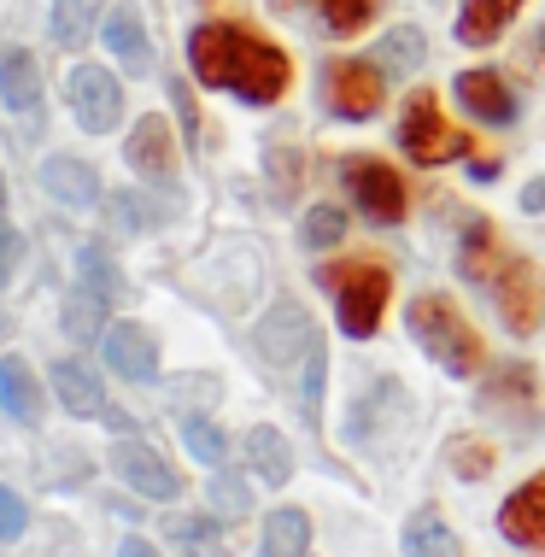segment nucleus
<instances>
[{"mask_svg": "<svg viewBox=\"0 0 545 557\" xmlns=\"http://www.w3.org/2000/svg\"><path fill=\"white\" fill-rule=\"evenodd\" d=\"M188 65L206 88H230L247 107H276L294 83V59L247 24H200L188 36Z\"/></svg>", "mask_w": 545, "mask_h": 557, "instance_id": "1", "label": "nucleus"}, {"mask_svg": "<svg viewBox=\"0 0 545 557\" xmlns=\"http://www.w3.org/2000/svg\"><path fill=\"white\" fill-rule=\"evenodd\" d=\"M463 276L469 282H487L498 318H505L510 335H534L545 323V276L534 259H522V252H505L498 247V230L487 218L469 223L463 230Z\"/></svg>", "mask_w": 545, "mask_h": 557, "instance_id": "2", "label": "nucleus"}, {"mask_svg": "<svg viewBox=\"0 0 545 557\" xmlns=\"http://www.w3.org/2000/svg\"><path fill=\"white\" fill-rule=\"evenodd\" d=\"M411 335H417V346H422V352H429L441 370H451V375H481L487 346H481L475 323L458 311V299H446V294H417V299H411Z\"/></svg>", "mask_w": 545, "mask_h": 557, "instance_id": "3", "label": "nucleus"}, {"mask_svg": "<svg viewBox=\"0 0 545 557\" xmlns=\"http://www.w3.org/2000/svg\"><path fill=\"white\" fill-rule=\"evenodd\" d=\"M329 294H335V311H340V329L352 341H370L382 329V311H387V294H393V270L382 259H340V264H323L317 270Z\"/></svg>", "mask_w": 545, "mask_h": 557, "instance_id": "4", "label": "nucleus"}, {"mask_svg": "<svg viewBox=\"0 0 545 557\" xmlns=\"http://www.w3.org/2000/svg\"><path fill=\"white\" fill-rule=\"evenodd\" d=\"M399 147H405V159H411V164L434 171V164H451V159L469 153V135L446 124L434 88H417L411 107H405V117H399Z\"/></svg>", "mask_w": 545, "mask_h": 557, "instance_id": "5", "label": "nucleus"}, {"mask_svg": "<svg viewBox=\"0 0 545 557\" xmlns=\"http://www.w3.org/2000/svg\"><path fill=\"white\" fill-rule=\"evenodd\" d=\"M346 188H352V200L363 206L370 223H399L411 212V188H405V176L387 159H370V153L346 159Z\"/></svg>", "mask_w": 545, "mask_h": 557, "instance_id": "6", "label": "nucleus"}, {"mask_svg": "<svg viewBox=\"0 0 545 557\" xmlns=\"http://www.w3.org/2000/svg\"><path fill=\"white\" fill-rule=\"evenodd\" d=\"M323 83H329V107L340 117H375L387 100L382 65H363V59H329Z\"/></svg>", "mask_w": 545, "mask_h": 557, "instance_id": "7", "label": "nucleus"}, {"mask_svg": "<svg viewBox=\"0 0 545 557\" xmlns=\"http://www.w3.org/2000/svg\"><path fill=\"white\" fill-rule=\"evenodd\" d=\"M71 112H77V124L88 135L117 129V117H124V88H117L112 71H100V65L71 71Z\"/></svg>", "mask_w": 545, "mask_h": 557, "instance_id": "8", "label": "nucleus"}, {"mask_svg": "<svg viewBox=\"0 0 545 557\" xmlns=\"http://www.w3.org/2000/svg\"><path fill=\"white\" fill-rule=\"evenodd\" d=\"M259 352L270 358L276 370H294V358H306L311 352V341H317V329L306 318V306H294V299H276L270 306V318L259 323Z\"/></svg>", "mask_w": 545, "mask_h": 557, "instance_id": "9", "label": "nucleus"}, {"mask_svg": "<svg viewBox=\"0 0 545 557\" xmlns=\"http://www.w3.org/2000/svg\"><path fill=\"white\" fill-rule=\"evenodd\" d=\"M498 534H505L510 546L545 557V475L522 481V487L505 499V510H498Z\"/></svg>", "mask_w": 545, "mask_h": 557, "instance_id": "10", "label": "nucleus"}, {"mask_svg": "<svg viewBox=\"0 0 545 557\" xmlns=\"http://www.w3.org/2000/svg\"><path fill=\"white\" fill-rule=\"evenodd\" d=\"M112 470L124 475L135 493H147V499H176V493H182L176 470H171V463H164L147 441H117V446H112Z\"/></svg>", "mask_w": 545, "mask_h": 557, "instance_id": "11", "label": "nucleus"}, {"mask_svg": "<svg viewBox=\"0 0 545 557\" xmlns=\"http://www.w3.org/2000/svg\"><path fill=\"white\" fill-rule=\"evenodd\" d=\"M129 171H141L147 183H171L176 176V135L164 117H141L129 129Z\"/></svg>", "mask_w": 545, "mask_h": 557, "instance_id": "12", "label": "nucleus"}, {"mask_svg": "<svg viewBox=\"0 0 545 557\" xmlns=\"http://www.w3.org/2000/svg\"><path fill=\"white\" fill-rule=\"evenodd\" d=\"M458 100H463L469 117H481V124H510V117H517V95H510V83L498 77V71H463Z\"/></svg>", "mask_w": 545, "mask_h": 557, "instance_id": "13", "label": "nucleus"}, {"mask_svg": "<svg viewBox=\"0 0 545 557\" xmlns=\"http://www.w3.org/2000/svg\"><path fill=\"white\" fill-rule=\"evenodd\" d=\"M106 364H112L117 375H129V382H153L159 375V346L141 323H117L112 335H106Z\"/></svg>", "mask_w": 545, "mask_h": 557, "instance_id": "14", "label": "nucleus"}, {"mask_svg": "<svg viewBox=\"0 0 545 557\" xmlns=\"http://www.w3.org/2000/svg\"><path fill=\"white\" fill-rule=\"evenodd\" d=\"M41 188H48L59 206H95V200H100V176H95V164L65 159V153H53L48 164H41Z\"/></svg>", "mask_w": 545, "mask_h": 557, "instance_id": "15", "label": "nucleus"}, {"mask_svg": "<svg viewBox=\"0 0 545 557\" xmlns=\"http://www.w3.org/2000/svg\"><path fill=\"white\" fill-rule=\"evenodd\" d=\"M528 0H463L458 12V41L463 48H493L498 36H505V24L517 18Z\"/></svg>", "mask_w": 545, "mask_h": 557, "instance_id": "16", "label": "nucleus"}, {"mask_svg": "<svg viewBox=\"0 0 545 557\" xmlns=\"http://www.w3.org/2000/svg\"><path fill=\"white\" fill-rule=\"evenodd\" d=\"M106 48L117 53V65H124L129 77H141V71L153 65V48H147V29H141V12L135 7H117L112 18H106Z\"/></svg>", "mask_w": 545, "mask_h": 557, "instance_id": "17", "label": "nucleus"}, {"mask_svg": "<svg viewBox=\"0 0 545 557\" xmlns=\"http://www.w3.org/2000/svg\"><path fill=\"white\" fill-rule=\"evenodd\" d=\"M53 387H59V405H65L71 417H106V394H100V375L77 364V358H65V364H53Z\"/></svg>", "mask_w": 545, "mask_h": 557, "instance_id": "18", "label": "nucleus"}, {"mask_svg": "<svg viewBox=\"0 0 545 557\" xmlns=\"http://www.w3.org/2000/svg\"><path fill=\"white\" fill-rule=\"evenodd\" d=\"M0 100H7L12 112H41V71L24 48H12L0 59Z\"/></svg>", "mask_w": 545, "mask_h": 557, "instance_id": "19", "label": "nucleus"}, {"mask_svg": "<svg viewBox=\"0 0 545 557\" xmlns=\"http://www.w3.org/2000/svg\"><path fill=\"white\" fill-rule=\"evenodd\" d=\"M306 552H311V517H306V510H294V505L270 510L259 557H306Z\"/></svg>", "mask_w": 545, "mask_h": 557, "instance_id": "20", "label": "nucleus"}, {"mask_svg": "<svg viewBox=\"0 0 545 557\" xmlns=\"http://www.w3.org/2000/svg\"><path fill=\"white\" fill-rule=\"evenodd\" d=\"M0 405H7V417H18V423H36L41 417V387H36V370H29L24 358H7V364H0Z\"/></svg>", "mask_w": 545, "mask_h": 557, "instance_id": "21", "label": "nucleus"}, {"mask_svg": "<svg viewBox=\"0 0 545 557\" xmlns=\"http://www.w3.org/2000/svg\"><path fill=\"white\" fill-rule=\"evenodd\" d=\"M247 463H252V475L270 481V487H282L287 475H294V451H287V441L276 429H247Z\"/></svg>", "mask_w": 545, "mask_h": 557, "instance_id": "22", "label": "nucleus"}, {"mask_svg": "<svg viewBox=\"0 0 545 557\" xmlns=\"http://www.w3.org/2000/svg\"><path fill=\"white\" fill-rule=\"evenodd\" d=\"M405 557H463V552H458V534L434 510H422V517H411V529H405Z\"/></svg>", "mask_w": 545, "mask_h": 557, "instance_id": "23", "label": "nucleus"}, {"mask_svg": "<svg viewBox=\"0 0 545 557\" xmlns=\"http://www.w3.org/2000/svg\"><path fill=\"white\" fill-rule=\"evenodd\" d=\"M171 540L182 557H230V540H223V529L211 517H176Z\"/></svg>", "mask_w": 545, "mask_h": 557, "instance_id": "24", "label": "nucleus"}, {"mask_svg": "<svg viewBox=\"0 0 545 557\" xmlns=\"http://www.w3.org/2000/svg\"><path fill=\"white\" fill-rule=\"evenodd\" d=\"M100 18V0H53V41L59 48H83L95 36Z\"/></svg>", "mask_w": 545, "mask_h": 557, "instance_id": "25", "label": "nucleus"}, {"mask_svg": "<svg viewBox=\"0 0 545 557\" xmlns=\"http://www.w3.org/2000/svg\"><path fill=\"white\" fill-rule=\"evenodd\" d=\"M83 288L88 299H100V306H112L117 294H124V282H117V264L106 247H83Z\"/></svg>", "mask_w": 545, "mask_h": 557, "instance_id": "26", "label": "nucleus"}, {"mask_svg": "<svg viewBox=\"0 0 545 557\" xmlns=\"http://www.w3.org/2000/svg\"><path fill=\"white\" fill-rule=\"evenodd\" d=\"M311 7L323 12V24L335 29V36H358V29L382 12V0H311Z\"/></svg>", "mask_w": 545, "mask_h": 557, "instance_id": "27", "label": "nucleus"}, {"mask_svg": "<svg viewBox=\"0 0 545 557\" xmlns=\"http://www.w3.org/2000/svg\"><path fill=\"white\" fill-rule=\"evenodd\" d=\"M323 382H329V358H323V341H311V352L299 358V405H306L311 423L323 417Z\"/></svg>", "mask_w": 545, "mask_h": 557, "instance_id": "28", "label": "nucleus"}, {"mask_svg": "<svg viewBox=\"0 0 545 557\" xmlns=\"http://www.w3.org/2000/svg\"><path fill=\"white\" fill-rule=\"evenodd\" d=\"M422 29H411V24H399V29H387L382 36V65L387 71H417L422 65Z\"/></svg>", "mask_w": 545, "mask_h": 557, "instance_id": "29", "label": "nucleus"}, {"mask_svg": "<svg viewBox=\"0 0 545 557\" xmlns=\"http://www.w3.org/2000/svg\"><path fill=\"white\" fill-rule=\"evenodd\" d=\"M182 441H188V451L200 463H223V451H230V441H223L218 423H206V417H188V423H182Z\"/></svg>", "mask_w": 545, "mask_h": 557, "instance_id": "30", "label": "nucleus"}, {"mask_svg": "<svg viewBox=\"0 0 545 557\" xmlns=\"http://www.w3.org/2000/svg\"><path fill=\"white\" fill-rule=\"evenodd\" d=\"M340 235H346L340 206H311L306 212V247H340Z\"/></svg>", "mask_w": 545, "mask_h": 557, "instance_id": "31", "label": "nucleus"}, {"mask_svg": "<svg viewBox=\"0 0 545 557\" xmlns=\"http://www.w3.org/2000/svg\"><path fill=\"white\" fill-rule=\"evenodd\" d=\"M211 510H218V517H247V510H252V493H247V481H240V475H218V481H211Z\"/></svg>", "mask_w": 545, "mask_h": 557, "instance_id": "32", "label": "nucleus"}, {"mask_svg": "<svg viewBox=\"0 0 545 557\" xmlns=\"http://www.w3.org/2000/svg\"><path fill=\"white\" fill-rule=\"evenodd\" d=\"M451 470L458 475H487L493 470V446H475V441H451Z\"/></svg>", "mask_w": 545, "mask_h": 557, "instance_id": "33", "label": "nucleus"}, {"mask_svg": "<svg viewBox=\"0 0 545 557\" xmlns=\"http://www.w3.org/2000/svg\"><path fill=\"white\" fill-rule=\"evenodd\" d=\"M493 394H498V399H534V370L505 364V370L493 375Z\"/></svg>", "mask_w": 545, "mask_h": 557, "instance_id": "34", "label": "nucleus"}, {"mask_svg": "<svg viewBox=\"0 0 545 557\" xmlns=\"http://www.w3.org/2000/svg\"><path fill=\"white\" fill-rule=\"evenodd\" d=\"M29 529V505L12 487H0V540H18Z\"/></svg>", "mask_w": 545, "mask_h": 557, "instance_id": "35", "label": "nucleus"}, {"mask_svg": "<svg viewBox=\"0 0 545 557\" xmlns=\"http://www.w3.org/2000/svg\"><path fill=\"white\" fill-rule=\"evenodd\" d=\"M65 329L77 341H95V329H100V299H71L65 306Z\"/></svg>", "mask_w": 545, "mask_h": 557, "instance_id": "36", "label": "nucleus"}, {"mask_svg": "<svg viewBox=\"0 0 545 557\" xmlns=\"http://www.w3.org/2000/svg\"><path fill=\"white\" fill-rule=\"evenodd\" d=\"M106 212H112L117 230H141V223H147V206L135 200V194H112V200H106Z\"/></svg>", "mask_w": 545, "mask_h": 557, "instance_id": "37", "label": "nucleus"}, {"mask_svg": "<svg viewBox=\"0 0 545 557\" xmlns=\"http://www.w3.org/2000/svg\"><path fill=\"white\" fill-rule=\"evenodd\" d=\"M18 259H24V235L0 223V282H12V270H18Z\"/></svg>", "mask_w": 545, "mask_h": 557, "instance_id": "38", "label": "nucleus"}, {"mask_svg": "<svg viewBox=\"0 0 545 557\" xmlns=\"http://www.w3.org/2000/svg\"><path fill=\"white\" fill-rule=\"evenodd\" d=\"M522 206H528V212H545V183L528 188V194H522Z\"/></svg>", "mask_w": 545, "mask_h": 557, "instance_id": "39", "label": "nucleus"}, {"mask_svg": "<svg viewBox=\"0 0 545 557\" xmlns=\"http://www.w3.org/2000/svg\"><path fill=\"white\" fill-rule=\"evenodd\" d=\"M117 557H159V552L147 546V540H124V552H117Z\"/></svg>", "mask_w": 545, "mask_h": 557, "instance_id": "40", "label": "nucleus"}, {"mask_svg": "<svg viewBox=\"0 0 545 557\" xmlns=\"http://www.w3.org/2000/svg\"><path fill=\"white\" fill-rule=\"evenodd\" d=\"M0 206H7V176H0Z\"/></svg>", "mask_w": 545, "mask_h": 557, "instance_id": "41", "label": "nucleus"}, {"mask_svg": "<svg viewBox=\"0 0 545 557\" xmlns=\"http://www.w3.org/2000/svg\"><path fill=\"white\" fill-rule=\"evenodd\" d=\"M7 329H12V323H7V318H0V341H7Z\"/></svg>", "mask_w": 545, "mask_h": 557, "instance_id": "42", "label": "nucleus"}, {"mask_svg": "<svg viewBox=\"0 0 545 557\" xmlns=\"http://www.w3.org/2000/svg\"><path fill=\"white\" fill-rule=\"evenodd\" d=\"M540 53H545V29H540Z\"/></svg>", "mask_w": 545, "mask_h": 557, "instance_id": "43", "label": "nucleus"}]
</instances>
